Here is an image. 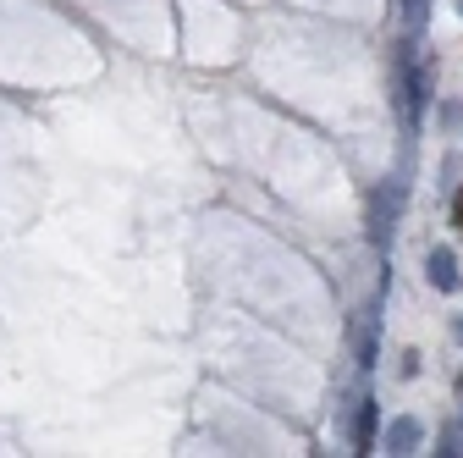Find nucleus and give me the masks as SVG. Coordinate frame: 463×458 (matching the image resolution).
Listing matches in <instances>:
<instances>
[{
	"label": "nucleus",
	"mask_w": 463,
	"mask_h": 458,
	"mask_svg": "<svg viewBox=\"0 0 463 458\" xmlns=\"http://www.w3.org/2000/svg\"><path fill=\"white\" fill-rule=\"evenodd\" d=\"M458 392H463V370H458Z\"/></svg>",
	"instance_id": "8"
},
{
	"label": "nucleus",
	"mask_w": 463,
	"mask_h": 458,
	"mask_svg": "<svg viewBox=\"0 0 463 458\" xmlns=\"http://www.w3.org/2000/svg\"><path fill=\"white\" fill-rule=\"evenodd\" d=\"M425 276H430L436 293H458L463 288V271H458V254L452 249H430L425 254Z\"/></svg>",
	"instance_id": "2"
},
{
	"label": "nucleus",
	"mask_w": 463,
	"mask_h": 458,
	"mask_svg": "<svg viewBox=\"0 0 463 458\" xmlns=\"http://www.w3.org/2000/svg\"><path fill=\"white\" fill-rule=\"evenodd\" d=\"M452 226H458V233H463V188L452 194Z\"/></svg>",
	"instance_id": "6"
},
{
	"label": "nucleus",
	"mask_w": 463,
	"mask_h": 458,
	"mask_svg": "<svg viewBox=\"0 0 463 458\" xmlns=\"http://www.w3.org/2000/svg\"><path fill=\"white\" fill-rule=\"evenodd\" d=\"M397 215H402V183H397V177H386V183L370 194V243H375V249H386V243H392Z\"/></svg>",
	"instance_id": "1"
},
{
	"label": "nucleus",
	"mask_w": 463,
	"mask_h": 458,
	"mask_svg": "<svg viewBox=\"0 0 463 458\" xmlns=\"http://www.w3.org/2000/svg\"><path fill=\"white\" fill-rule=\"evenodd\" d=\"M436 453H441V458H458V453H463V420L441 431V442H436Z\"/></svg>",
	"instance_id": "5"
},
{
	"label": "nucleus",
	"mask_w": 463,
	"mask_h": 458,
	"mask_svg": "<svg viewBox=\"0 0 463 458\" xmlns=\"http://www.w3.org/2000/svg\"><path fill=\"white\" fill-rule=\"evenodd\" d=\"M354 453H375V404L359 397V415H354Z\"/></svg>",
	"instance_id": "4"
},
{
	"label": "nucleus",
	"mask_w": 463,
	"mask_h": 458,
	"mask_svg": "<svg viewBox=\"0 0 463 458\" xmlns=\"http://www.w3.org/2000/svg\"><path fill=\"white\" fill-rule=\"evenodd\" d=\"M452 331H458V342H463V315H458V320H452Z\"/></svg>",
	"instance_id": "7"
},
{
	"label": "nucleus",
	"mask_w": 463,
	"mask_h": 458,
	"mask_svg": "<svg viewBox=\"0 0 463 458\" xmlns=\"http://www.w3.org/2000/svg\"><path fill=\"white\" fill-rule=\"evenodd\" d=\"M425 442V425L414 420V415H402V420H392L386 431H381V453H414Z\"/></svg>",
	"instance_id": "3"
},
{
	"label": "nucleus",
	"mask_w": 463,
	"mask_h": 458,
	"mask_svg": "<svg viewBox=\"0 0 463 458\" xmlns=\"http://www.w3.org/2000/svg\"><path fill=\"white\" fill-rule=\"evenodd\" d=\"M458 12H463V0H458Z\"/></svg>",
	"instance_id": "9"
}]
</instances>
